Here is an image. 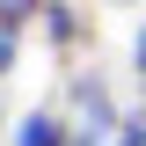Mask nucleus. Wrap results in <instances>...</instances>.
I'll use <instances>...</instances> for the list:
<instances>
[{"label":"nucleus","mask_w":146,"mask_h":146,"mask_svg":"<svg viewBox=\"0 0 146 146\" xmlns=\"http://www.w3.org/2000/svg\"><path fill=\"white\" fill-rule=\"evenodd\" d=\"M36 29H44V44H51L58 58H73V44L88 36V15H80V7H66V0H44V15H36Z\"/></svg>","instance_id":"nucleus-3"},{"label":"nucleus","mask_w":146,"mask_h":146,"mask_svg":"<svg viewBox=\"0 0 146 146\" xmlns=\"http://www.w3.org/2000/svg\"><path fill=\"white\" fill-rule=\"evenodd\" d=\"M117 146H146V102L124 110V131H117Z\"/></svg>","instance_id":"nucleus-6"},{"label":"nucleus","mask_w":146,"mask_h":146,"mask_svg":"<svg viewBox=\"0 0 146 146\" xmlns=\"http://www.w3.org/2000/svg\"><path fill=\"white\" fill-rule=\"evenodd\" d=\"M7 146H73V117H58V110H22L15 131H7Z\"/></svg>","instance_id":"nucleus-2"},{"label":"nucleus","mask_w":146,"mask_h":146,"mask_svg":"<svg viewBox=\"0 0 146 146\" xmlns=\"http://www.w3.org/2000/svg\"><path fill=\"white\" fill-rule=\"evenodd\" d=\"M36 15H44V0H0V22L7 29H29Z\"/></svg>","instance_id":"nucleus-4"},{"label":"nucleus","mask_w":146,"mask_h":146,"mask_svg":"<svg viewBox=\"0 0 146 146\" xmlns=\"http://www.w3.org/2000/svg\"><path fill=\"white\" fill-rule=\"evenodd\" d=\"M124 110L110 102V88L95 73H73V146H117Z\"/></svg>","instance_id":"nucleus-1"},{"label":"nucleus","mask_w":146,"mask_h":146,"mask_svg":"<svg viewBox=\"0 0 146 146\" xmlns=\"http://www.w3.org/2000/svg\"><path fill=\"white\" fill-rule=\"evenodd\" d=\"M15 66H22V29H7V22H0V80H7Z\"/></svg>","instance_id":"nucleus-5"},{"label":"nucleus","mask_w":146,"mask_h":146,"mask_svg":"<svg viewBox=\"0 0 146 146\" xmlns=\"http://www.w3.org/2000/svg\"><path fill=\"white\" fill-rule=\"evenodd\" d=\"M131 73L146 80V22H139V36H131Z\"/></svg>","instance_id":"nucleus-7"}]
</instances>
